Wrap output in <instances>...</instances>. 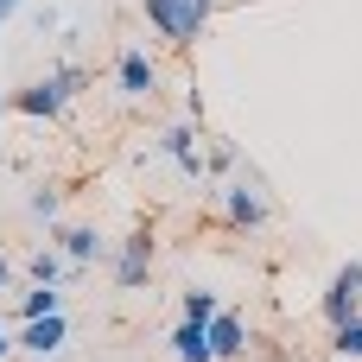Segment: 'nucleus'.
I'll return each mask as SVG.
<instances>
[{
	"instance_id": "nucleus-17",
	"label": "nucleus",
	"mask_w": 362,
	"mask_h": 362,
	"mask_svg": "<svg viewBox=\"0 0 362 362\" xmlns=\"http://www.w3.org/2000/svg\"><path fill=\"white\" fill-rule=\"evenodd\" d=\"M204 165H210V178L235 172V146H229V140H210V146H204Z\"/></svg>"
},
{
	"instance_id": "nucleus-9",
	"label": "nucleus",
	"mask_w": 362,
	"mask_h": 362,
	"mask_svg": "<svg viewBox=\"0 0 362 362\" xmlns=\"http://www.w3.org/2000/svg\"><path fill=\"white\" fill-rule=\"evenodd\" d=\"M19 331V356H32V362H45V356H57L64 344H70V318L57 312V318H32V325H13Z\"/></svg>"
},
{
	"instance_id": "nucleus-1",
	"label": "nucleus",
	"mask_w": 362,
	"mask_h": 362,
	"mask_svg": "<svg viewBox=\"0 0 362 362\" xmlns=\"http://www.w3.org/2000/svg\"><path fill=\"white\" fill-rule=\"evenodd\" d=\"M83 89H89V70L64 57V64H51L45 76H32V83L13 95V115H25V121H57V115H64Z\"/></svg>"
},
{
	"instance_id": "nucleus-4",
	"label": "nucleus",
	"mask_w": 362,
	"mask_h": 362,
	"mask_svg": "<svg viewBox=\"0 0 362 362\" xmlns=\"http://www.w3.org/2000/svg\"><path fill=\"white\" fill-rule=\"evenodd\" d=\"M153 261H159V248H153V229H127V235L115 242V261H108V274H115V286H121V293H140V286L153 280Z\"/></svg>"
},
{
	"instance_id": "nucleus-16",
	"label": "nucleus",
	"mask_w": 362,
	"mask_h": 362,
	"mask_svg": "<svg viewBox=\"0 0 362 362\" xmlns=\"http://www.w3.org/2000/svg\"><path fill=\"white\" fill-rule=\"evenodd\" d=\"M331 356H356L362 362V318H350L344 331H331Z\"/></svg>"
},
{
	"instance_id": "nucleus-6",
	"label": "nucleus",
	"mask_w": 362,
	"mask_h": 362,
	"mask_svg": "<svg viewBox=\"0 0 362 362\" xmlns=\"http://www.w3.org/2000/svg\"><path fill=\"white\" fill-rule=\"evenodd\" d=\"M115 89H121L127 102H153V95H159V57H153L146 45H121V51H115Z\"/></svg>"
},
{
	"instance_id": "nucleus-7",
	"label": "nucleus",
	"mask_w": 362,
	"mask_h": 362,
	"mask_svg": "<svg viewBox=\"0 0 362 362\" xmlns=\"http://www.w3.org/2000/svg\"><path fill=\"white\" fill-rule=\"evenodd\" d=\"M204 140H210L204 127L172 121V127H159V140H153V146H159V153H165V159H172L185 178H197V185H204V178H210V165H204Z\"/></svg>"
},
{
	"instance_id": "nucleus-12",
	"label": "nucleus",
	"mask_w": 362,
	"mask_h": 362,
	"mask_svg": "<svg viewBox=\"0 0 362 362\" xmlns=\"http://www.w3.org/2000/svg\"><path fill=\"white\" fill-rule=\"evenodd\" d=\"M165 350H172V362H216V350H210V325H185V318H178V331L165 337Z\"/></svg>"
},
{
	"instance_id": "nucleus-2",
	"label": "nucleus",
	"mask_w": 362,
	"mask_h": 362,
	"mask_svg": "<svg viewBox=\"0 0 362 362\" xmlns=\"http://www.w3.org/2000/svg\"><path fill=\"white\" fill-rule=\"evenodd\" d=\"M140 13H146V25L159 32V45L185 51V45H197V38L210 32L216 0H140Z\"/></svg>"
},
{
	"instance_id": "nucleus-3",
	"label": "nucleus",
	"mask_w": 362,
	"mask_h": 362,
	"mask_svg": "<svg viewBox=\"0 0 362 362\" xmlns=\"http://www.w3.org/2000/svg\"><path fill=\"white\" fill-rule=\"evenodd\" d=\"M216 210H223V223H229V229H242V235H261V229L274 223V204H267V191H261V178H255V172H242V178L216 185Z\"/></svg>"
},
{
	"instance_id": "nucleus-8",
	"label": "nucleus",
	"mask_w": 362,
	"mask_h": 362,
	"mask_svg": "<svg viewBox=\"0 0 362 362\" xmlns=\"http://www.w3.org/2000/svg\"><path fill=\"white\" fill-rule=\"evenodd\" d=\"M51 242L70 255V267H76V274H83V267H95V261H115V242H108L95 223H70V229H57Z\"/></svg>"
},
{
	"instance_id": "nucleus-13",
	"label": "nucleus",
	"mask_w": 362,
	"mask_h": 362,
	"mask_svg": "<svg viewBox=\"0 0 362 362\" xmlns=\"http://www.w3.org/2000/svg\"><path fill=\"white\" fill-rule=\"evenodd\" d=\"M64 312V293L57 286H25L19 305H13V325H32V318H57Z\"/></svg>"
},
{
	"instance_id": "nucleus-21",
	"label": "nucleus",
	"mask_w": 362,
	"mask_h": 362,
	"mask_svg": "<svg viewBox=\"0 0 362 362\" xmlns=\"http://www.w3.org/2000/svg\"><path fill=\"white\" fill-rule=\"evenodd\" d=\"M19 6H25V0H0V25H6V19H13Z\"/></svg>"
},
{
	"instance_id": "nucleus-15",
	"label": "nucleus",
	"mask_w": 362,
	"mask_h": 362,
	"mask_svg": "<svg viewBox=\"0 0 362 362\" xmlns=\"http://www.w3.org/2000/svg\"><path fill=\"white\" fill-rule=\"evenodd\" d=\"M57 210H64V197H57V185H32V197H25V216L51 229V223H57Z\"/></svg>"
},
{
	"instance_id": "nucleus-5",
	"label": "nucleus",
	"mask_w": 362,
	"mask_h": 362,
	"mask_svg": "<svg viewBox=\"0 0 362 362\" xmlns=\"http://www.w3.org/2000/svg\"><path fill=\"white\" fill-rule=\"evenodd\" d=\"M318 318L331 325V331H344L350 318H362V261L350 255L337 274H331V286L318 293Z\"/></svg>"
},
{
	"instance_id": "nucleus-11",
	"label": "nucleus",
	"mask_w": 362,
	"mask_h": 362,
	"mask_svg": "<svg viewBox=\"0 0 362 362\" xmlns=\"http://www.w3.org/2000/svg\"><path fill=\"white\" fill-rule=\"evenodd\" d=\"M210 350H216V362L248 356V325H242V312H229V305H223V318L210 325Z\"/></svg>"
},
{
	"instance_id": "nucleus-19",
	"label": "nucleus",
	"mask_w": 362,
	"mask_h": 362,
	"mask_svg": "<svg viewBox=\"0 0 362 362\" xmlns=\"http://www.w3.org/2000/svg\"><path fill=\"white\" fill-rule=\"evenodd\" d=\"M6 356H19V331H13V325L0 318V362H6Z\"/></svg>"
},
{
	"instance_id": "nucleus-14",
	"label": "nucleus",
	"mask_w": 362,
	"mask_h": 362,
	"mask_svg": "<svg viewBox=\"0 0 362 362\" xmlns=\"http://www.w3.org/2000/svg\"><path fill=\"white\" fill-rule=\"evenodd\" d=\"M178 318H185V325H216V318H223V299H216L210 286H191V293H178Z\"/></svg>"
},
{
	"instance_id": "nucleus-22",
	"label": "nucleus",
	"mask_w": 362,
	"mask_h": 362,
	"mask_svg": "<svg viewBox=\"0 0 362 362\" xmlns=\"http://www.w3.org/2000/svg\"><path fill=\"white\" fill-rule=\"evenodd\" d=\"M6 108H13V95H0V121H6Z\"/></svg>"
},
{
	"instance_id": "nucleus-18",
	"label": "nucleus",
	"mask_w": 362,
	"mask_h": 362,
	"mask_svg": "<svg viewBox=\"0 0 362 362\" xmlns=\"http://www.w3.org/2000/svg\"><path fill=\"white\" fill-rule=\"evenodd\" d=\"M32 32H38V38H51V32H70V19H64L57 6H38V13H32Z\"/></svg>"
},
{
	"instance_id": "nucleus-10",
	"label": "nucleus",
	"mask_w": 362,
	"mask_h": 362,
	"mask_svg": "<svg viewBox=\"0 0 362 362\" xmlns=\"http://www.w3.org/2000/svg\"><path fill=\"white\" fill-rule=\"evenodd\" d=\"M70 274H76V267H70V255H64L57 242H45V248L25 261V286H64Z\"/></svg>"
},
{
	"instance_id": "nucleus-20",
	"label": "nucleus",
	"mask_w": 362,
	"mask_h": 362,
	"mask_svg": "<svg viewBox=\"0 0 362 362\" xmlns=\"http://www.w3.org/2000/svg\"><path fill=\"white\" fill-rule=\"evenodd\" d=\"M13 286H19V267H13V261L0 255V293H13Z\"/></svg>"
}]
</instances>
